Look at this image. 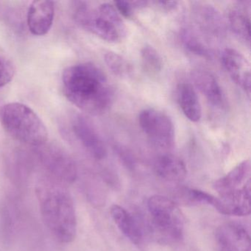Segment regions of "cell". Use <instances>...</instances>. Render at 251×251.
<instances>
[{"instance_id":"13","label":"cell","mask_w":251,"mask_h":251,"mask_svg":"<svg viewBox=\"0 0 251 251\" xmlns=\"http://www.w3.org/2000/svg\"><path fill=\"white\" fill-rule=\"evenodd\" d=\"M251 163L245 160L234 167L227 175L216 180L213 184L219 196L228 195L241 189L251 181Z\"/></svg>"},{"instance_id":"23","label":"cell","mask_w":251,"mask_h":251,"mask_svg":"<svg viewBox=\"0 0 251 251\" xmlns=\"http://www.w3.org/2000/svg\"><path fill=\"white\" fill-rule=\"evenodd\" d=\"M182 42L185 48L192 53L210 59L212 58V53L210 50L189 30H183L181 33Z\"/></svg>"},{"instance_id":"18","label":"cell","mask_w":251,"mask_h":251,"mask_svg":"<svg viewBox=\"0 0 251 251\" xmlns=\"http://www.w3.org/2000/svg\"><path fill=\"white\" fill-rule=\"evenodd\" d=\"M229 23L233 33L248 45L251 42V20L245 8H233L229 13Z\"/></svg>"},{"instance_id":"17","label":"cell","mask_w":251,"mask_h":251,"mask_svg":"<svg viewBox=\"0 0 251 251\" xmlns=\"http://www.w3.org/2000/svg\"><path fill=\"white\" fill-rule=\"evenodd\" d=\"M177 101L185 117L193 123H198L202 117V109L196 91L192 85L182 83L177 87Z\"/></svg>"},{"instance_id":"25","label":"cell","mask_w":251,"mask_h":251,"mask_svg":"<svg viewBox=\"0 0 251 251\" xmlns=\"http://www.w3.org/2000/svg\"><path fill=\"white\" fill-rule=\"evenodd\" d=\"M114 6L119 14L126 18L131 17L135 10L132 5L131 2H126V1H116L114 2Z\"/></svg>"},{"instance_id":"5","label":"cell","mask_w":251,"mask_h":251,"mask_svg":"<svg viewBox=\"0 0 251 251\" xmlns=\"http://www.w3.org/2000/svg\"><path fill=\"white\" fill-rule=\"evenodd\" d=\"M77 23L88 31L110 43H117L126 36L127 28L114 5L101 4L91 8L83 4L75 12Z\"/></svg>"},{"instance_id":"2","label":"cell","mask_w":251,"mask_h":251,"mask_svg":"<svg viewBox=\"0 0 251 251\" xmlns=\"http://www.w3.org/2000/svg\"><path fill=\"white\" fill-rule=\"evenodd\" d=\"M68 185L50 176L38 181L36 196L44 223L55 240L70 244L77 234V214Z\"/></svg>"},{"instance_id":"9","label":"cell","mask_w":251,"mask_h":251,"mask_svg":"<svg viewBox=\"0 0 251 251\" xmlns=\"http://www.w3.org/2000/svg\"><path fill=\"white\" fill-rule=\"evenodd\" d=\"M72 129L77 140L94 158H105L107 150L105 144L89 120L82 116H76L72 121Z\"/></svg>"},{"instance_id":"4","label":"cell","mask_w":251,"mask_h":251,"mask_svg":"<svg viewBox=\"0 0 251 251\" xmlns=\"http://www.w3.org/2000/svg\"><path fill=\"white\" fill-rule=\"evenodd\" d=\"M151 227L163 243L180 242L184 234L185 217L175 201L162 195H153L148 199Z\"/></svg>"},{"instance_id":"7","label":"cell","mask_w":251,"mask_h":251,"mask_svg":"<svg viewBox=\"0 0 251 251\" xmlns=\"http://www.w3.org/2000/svg\"><path fill=\"white\" fill-rule=\"evenodd\" d=\"M39 157L48 176L67 185L72 184L77 177V170L73 160L61 149L55 147H41Z\"/></svg>"},{"instance_id":"11","label":"cell","mask_w":251,"mask_h":251,"mask_svg":"<svg viewBox=\"0 0 251 251\" xmlns=\"http://www.w3.org/2000/svg\"><path fill=\"white\" fill-rule=\"evenodd\" d=\"M55 5L51 1H33L27 11V26L32 34L43 36L48 34L53 24Z\"/></svg>"},{"instance_id":"19","label":"cell","mask_w":251,"mask_h":251,"mask_svg":"<svg viewBox=\"0 0 251 251\" xmlns=\"http://www.w3.org/2000/svg\"><path fill=\"white\" fill-rule=\"evenodd\" d=\"M177 199L186 205H208L218 211L220 199L217 197L203 191L194 189H180L177 192Z\"/></svg>"},{"instance_id":"22","label":"cell","mask_w":251,"mask_h":251,"mask_svg":"<svg viewBox=\"0 0 251 251\" xmlns=\"http://www.w3.org/2000/svg\"><path fill=\"white\" fill-rule=\"evenodd\" d=\"M105 64L111 73L120 77H127L133 73V67L128 61L119 54L108 52L104 55Z\"/></svg>"},{"instance_id":"16","label":"cell","mask_w":251,"mask_h":251,"mask_svg":"<svg viewBox=\"0 0 251 251\" xmlns=\"http://www.w3.org/2000/svg\"><path fill=\"white\" fill-rule=\"evenodd\" d=\"M111 215L120 231L128 240L135 245H139L142 241V232L133 216L119 205H113Z\"/></svg>"},{"instance_id":"26","label":"cell","mask_w":251,"mask_h":251,"mask_svg":"<svg viewBox=\"0 0 251 251\" xmlns=\"http://www.w3.org/2000/svg\"><path fill=\"white\" fill-rule=\"evenodd\" d=\"M155 5H158L161 9L166 11H171L176 10L178 5L177 1H157L154 2Z\"/></svg>"},{"instance_id":"24","label":"cell","mask_w":251,"mask_h":251,"mask_svg":"<svg viewBox=\"0 0 251 251\" xmlns=\"http://www.w3.org/2000/svg\"><path fill=\"white\" fill-rule=\"evenodd\" d=\"M15 68L11 60L0 54V89L12 81Z\"/></svg>"},{"instance_id":"6","label":"cell","mask_w":251,"mask_h":251,"mask_svg":"<svg viewBox=\"0 0 251 251\" xmlns=\"http://www.w3.org/2000/svg\"><path fill=\"white\" fill-rule=\"evenodd\" d=\"M139 123L147 137L160 149L169 150L175 144V128L171 119L161 111L148 108L141 111Z\"/></svg>"},{"instance_id":"20","label":"cell","mask_w":251,"mask_h":251,"mask_svg":"<svg viewBox=\"0 0 251 251\" xmlns=\"http://www.w3.org/2000/svg\"><path fill=\"white\" fill-rule=\"evenodd\" d=\"M195 9L197 18L204 29L214 35H220L224 30L220 14L211 5H198Z\"/></svg>"},{"instance_id":"15","label":"cell","mask_w":251,"mask_h":251,"mask_svg":"<svg viewBox=\"0 0 251 251\" xmlns=\"http://www.w3.org/2000/svg\"><path fill=\"white\" fill-rule=\"evenodd\" d=\"M192 77L195 86L211 105L217 108H223L224 95L217 79L211 73L204 70H194Z\"/></svg>"},{"instance_id":"8","label":"cell","mask_w":251,"mask_h":251,"mask_svg":"<svg viewBox=\"0 0 251 251\" xmlns=\"http://www.w3.org/2000/svg\"><path fill=\"white\" fill-rule=\"evenodd\" d=\"M214 239L217 251H251L249 231L239 223L222 225L216 230Z\"/></svg>"},{"instance_id":"21","label":"cell","mask_w":251,"mask_h":251,"mask_svg":"<svg viewBox=\"0 0 251 251\" xmlns=\"http://www.w3.org/2000/svg\"><path fill=\"white\" fill-rule=\"evenodd\" d=\"M142 67L144 71L150 76H156L163 68V61L156 50L150 45H146L141 51Z\"/></svg>"},{"instance_id":"10","label":"cell","mask_w":251,"mask_h":251,"mask_svg":"<svg viewBox=\"0 0 251 251\" xmlns=\"http://www.w3.org/2000/svg\"><path fill=\"white\" fill-rule=\"evenodd\" d=\"M225 70L236 84L251 96V65L241 52L232 48H227L221 55Z\"/></svg>"},{"instance_id":"3","label":"cell","mask_w":251,"mask_h":251,"mask_svg":"<svg viewBox=\"0 0 251 251\" xmlns=\"http://www.w3.org/2000/svg\"><path fill=\"white\" fill-rule=\"evenodd\" d=\"M0 124L8 135L25 145L41 148L48 142L46 126L25 104L9 102L0 107Z\"/></svg>"},{"instance_id":"1","label":"cell","mask_w":251,"mask_h":251,"mask_svg":"<svg viewBox=\"0 0 251 251\" xmlns=\"http://www.w3.org/2000/svg\"><path fill=\"white\" fill-rule=\"evenodd\" d=\"M66 98L83 112L102 115L108 111L114 92L105 73L92 63L70 66L62 74Z\"/></svg>"},{"instance_id":"12","label":"cell","mask_w":251,"mask_h":251,"mask_svg":"<svg viewBox=\"0 0 251 251\" xmlns=\"http://www.w3.org/2000/svg\"><path fill=\"white\" fill-rule=\"evenodd\" d=\"M218 211L226 215L245 217L251 214V181L235 192L219 197Z\"/></svg>"},{"instance_id":"14","label":"cell","mask_w":251,"mask_h":251,"mask_svg":"<svg viewBox=\"0 0 251 251\" xmlns=\"http://www.w3.org/2000/svg\"><path fill=\"white\" fill-rule=\"evenodd\" d=\"M155 174L166 181L180 183L186 178L187 169L184 161L172 154H164L155 160Z\"/></svg>"}]
</instances>
